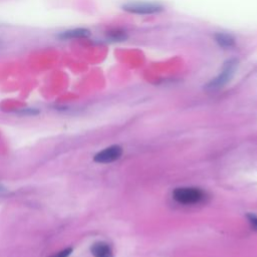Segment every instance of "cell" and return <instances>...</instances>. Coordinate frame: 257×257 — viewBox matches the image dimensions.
Segmentation results:
<instances>
[{
  "label": "cell",
  "mask_w": 257,
  "mask_h": 257,
  "mask_svg": "<svg viewBox=\"0 0 257 257\" xmlns=\"http://www.w3.org/2000/svg\"><path fill=\"white\" fill-rule=\"evenodd\" d=\"M173 198L180 204L193 205L202 202L205 198V194L198 188L183 187L177 188L173 192Z\"/></svg>",
  "instance_id": "1"
},
{
  "label": "cell",
  "mask_w": 257,
  "mask_h": 257,
  "mask_svg": "<svg viewBox=\"0 0 257 257\" xmlns=\"http://www.w3.org/2000/svg\"><path fill=\"white\" fill-rule=\"evenodd\" d=\"M236 66H237V60H235V59L228 60L224 64V67H223L221 73L216 78H214L213 80H211L208 83V85H207L208 89L215 90V89H219L220 87L225 85L233 76Z\"/></svg>",
  "instance_id": "2"
},
{
  "label": "cell",
  "mask_w": 257,
  "mask_h": 257,
  "mask_svg": "<svg viewBox=\"0 0 257 257\" xmlns=\"http://www.w3.org/2000/svg\"><path fill=\"white\" fill-rule=\"evenodd\" d=\"M122 9L134 14L147 15L159 13L163 10V6L157 3H148V2H130L122 6Z\"/></svg>",
  "instance_id": "3"
},
{
  "label": "cell",
  "mask_w": 257,
  "mask_h": 257,
  "mask_svg": "<svg viewBox=\"0 0 257 257\" xmlns=\"http://www.w3.org/2000/svg\"><path fill=\"white\" fill-rule=\"evenodd\" d=\"M121 154H122V150L119 146H110V147L100 151L99 153H97L94 156L93 160L96 163L107 164V163H111V162L118 160L120 158Z\"/></svg>",
  "instance_id": "4"
},
{
  "label": "cell",
  "mask_w": 257,
  "mask_h": 257,
  "mask_svg": "<svg viewBox=\"0 0 257 257\" xmlns=\"http://www.w3.org/2000/svg\"><path fill=\"white\" fill-rule=\"evenodd\" d=\"M90 252L93 257H112L113 252L109 244L103 241H98L92 244Z\"/></svg>",
  "instance_id": "5"
},
{
  "label": "cell",
  "mask_w": 257,
  "mask_h": 257,
  "mask_svg": "<svg viewBox=\"0 0 257 257\" xmlns=\"http://www.w3.org/2000/svg\"><path fill=\"white\" fill-rule=\"evenodd\" d=\"M90 32L88 29L85 28H75V29H70L61 32L58 35V38L60 39H72V38H84L89 36Z\"/></svg>",
  "instance_id": "6"
},
{
  "label": "cell",
  "mask_w": 257,
  "mask_h": 257,
  "mask_svg": "<svg viewBox=\"0 0 257 257\" xmlns=\"http://www.w3.org/2000/svg\"><path fill=\"white\" fill-rule=\"evenodd\" d=\"M214 37H215V41L219 44V46L223 48H230L235 44V39L230 34L219 32V33H216Z\"/></svg>",
  "instance_id": "7"
},
{
  "label": "cell",
  "mask_w": 257,
  "mask_h": 257,
  "mask_svg": "<svg viewBox=\"0 0 257 257\" xmlns=\"http://www.w3.org/2000/svg\"><path fill=\"white\" fill-rule=\"evenodd\" d=\"M107 37L110 41H123L124 39H126L127 36L124 31L119 29H114L107 32Z\"/></svg>",
  "instance_id": "8"
},
{
  "label": "cell",
  "mask_w": 257,
  "mask_h": 257,
  "mask_svg": "<svg viewBox=\"0 0 257 257\" xmlns=\"http://www.w3.org/2000/svg\"><path fill=\"white\" fill-rule=\"evenodd\" d=\"M72 253V248H65V249H62L60 251H58L57 253H54L52 255H50L49 257H69L70 254Z\"/></svg>",
  "instance_id": "9"
},
{
  "label": "cell",
  "mask_w": 257,
  "mask_h": 257,
  "mask_svg": "<svg viewBox=\"0 0 257 257\" xmlns=\"http://www.w3.org/2000/svg\"><path fill=\"white\" fill-rule=\"evenodd\" d=\"M248 219H249V222L251 224V226L257 230V216L255 215H249L248 216Z\"/></svg>",
  "instance_id": "10"
},
{
  "label": "cell",
  "mask_w": 257,
  "mask_h": 257,
  "mask_svg": "<svg viewBox=\"0 0 257 257\" xmlns=\"http://www.w3.org/2000/svg\"><path fill=\"white\" fill-rule=\"evenodd\" d=\"M6 192H7L6 187H4L2 184H0V194H2V193H6Z\"/></svg>",
  "instance_id": "11"
}]
</instances>
